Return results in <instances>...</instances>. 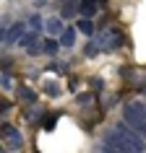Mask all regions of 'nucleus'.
<instances>
[{
    "instance_id": "obj_1",
    "label": "nucleus",
    "mask_w": 146,
    "mask_h": 153,
    "mask_svg": "<svg viewBox=\"0 0 146 153\" xmlns=\"http://www.w3.org/2000/svg\"><path fill=\"white\" fill-rule=\"evenodd\" d=\"M105 145H110L117 153H146V140L141 135H136L130 127L117 125V127L105 132Z\"/></svg>"
},
{
    "instance_id": "obj_2",
    "label": "nucleus",
    "mask_w": 146,
    "mask_h": 153,
    "mask_svg": "<svg viewBox=\"0 0 146 153\" xmlns=\"http://www.w3.org/2000/svg\"><path fill=\"white\" fill-rule=\"evenodd\" d=\"M123 125L130 127L136 135L146 137V104H141V101L125 104V109H123Z\"/></svg>"
},
{
    "instance_id": "obj_3",
    "label": "nucleus",
    "mask_w": 146,
    "mask_h": 153,
    "mask_svg": "<svg viewBox=\"0 0 146 153\" xmlns=\"http://www.w3.org/2000/svg\"><path fill=\"white\" fill-rule=\"evenodd\" d=\"M97 44L102 49H117V47H123V34H120V29H105V31L97 36Z\"/></svg>"
},
{
    "instance_id": "obj_4",
    "label": "nucleus",
    "mask_w": 146,
    "mask_h": 153,
    "mask_svg": "<svg viewBox=\"0 0 146 153\" xmlns=\"http://www.w3.org/2000/svg\"><path fill=\"white\" fill-rule=\"evenodd\" d=\"M78 13H81L84 21H91L97 16V3L94 0H78Z\"/></svg>"
},
{
    "instance_id": "obj_5",
    "label": "nucleus",
    "mask_w": 146,
    "mask_h": 153,
    "mask_svg": "<svg viewBox=\"0 0 146 153\" xmlns=\"http://www.w3.org/2000/svg\"><path fill=\"white\" fill-rule=\"evenodd\" d=\"M78 13V0H60V16L63 18H73Z\"/></svg>"
},
{
    "instance_id": "obj_6",
    "label": "nucleus",
    "mask_w": 146,
    "mask_h": 153,
    "mask_svg": "<svg viewBox=\"0 0 146 153\" xmlns=\"http://www.w3.org/2000/svg\"><path fill=\"white\" fill-rule=\"evenodd\" d=\"M0 135H5V137H8V143L13 145V148H18V145H21L18 130H16V127H11V125H3V127H0Z\"/></svg>"
},
{
    "instance_id": "obj_7",
    "label": "nucleus",
    "mask_w": 146,
    "mask_h": 153,
    "mask_svg": "<svg viewBox=\"0 0 146 153\" xmlns=\"http://www.w3.org/2000/svg\"><path fill=\"white\" fill-rule=\"evenodd\" d=\"M37 34H39V31H26L24 36L18 39V44H21L24 49H32V47H37Z\"/></svg>"
},
{
    "instance_id": "obj_8",
    "label": "nucleus",
    "mask_w": 146,
    "mask_h": 153,
    "mask_svg": "<svg viewBox=\"0 0 146 153\" xmlns=\"http://www.w3.org/2000/svg\"><path fill=\"white\" fill-rule=\"evenodd\" d=\"M21 34H24V24H13L8 31H5V42H18Z\"/></svg>"
},
{
    "instance_id": "obj_9",
    "label": "nucleus",
    "mask_w": 146,
    "mask_h": 153,
    "mask_svg": "<svg viewBox=\"0 0 146 153\" xmlns=\"http://www.w3.org/2000/svg\"><path fill=\"white\" fill-rule=\"evenodd\" d=\"M73 42H76V29H63L60 44H63V47H73Z\"/></svg>"
},
{
    "instance_id": "obj_10",
    "label": "nucleus",
    "mask_w": 146,
    "mask_h": 153,
    "mask_svg": "<svg viewBox=\"0 0 146 153\" xmlns=\"http://www.w3.org/2000/svg\"><path fill=\"white\" fill-rule=\"evenodd\" d=\"M47 31L50 34H63V21H60V18H50L47 21Z\"/></svg>"
},
{
    "instance_id": "obj_11",
    "label": "nucleus",
    "mask_w": 146,
    "mask_h": 153,
    "mask_svg": "<svg viewBox=\"0 0 146 153\" xmlns=\"http://www.w3.org/2000/svg\"><path fill=\"white\" fill-rule=\"evenodd\" d=\"M39 47L44 49V55H55V52H57V42H52V39H44V42L39 44Z\"/></svg>"
},
{
    "instance_id": "obj_12",
    "label": "nucleus",
    "mask_w": 146,
    "mask_h": 153,
    "mask_svg": "<svg viewBox=\"0 0 146 153\" xmlns=\"http://www.w3.org/2000/svg\"><path fill=\"white\" fill-rule=\"evenodd\" d=\"M78 31L81 34H86V36H91V34H94V26H91V21H78Z\"/></svg>"
},
{
    "instance_id": "obj_13",
    "label": "nucleus",
    "mask_w": 146,
    "mask_h": 153,
    "mask_svg": "<svg viewBox=\"0 0 146 153\" xmlns=\"http://www.w3.org/2000/svg\"><path fill=\"white\" fill-rule=\"evenodd\" d=\"M29 26H32V31H39V29H42V18L37 16V13H34V16H32V21H29Z\"/></svg>"
},
{
    "instance_id": "obj_14",
    "label": "nucleus",
    "mask_w": 146,
    "mask_h": 153,
    "mask_svg": "<svg viewBox=\"0 0 146 153\" xmlns=\"http://www.w3.org/2000/svg\"><path fill=\"white\" fill-rule=\"evenodd\" d=\"M44 91H47V94H57L60 88H57L55 83H44Z\"/></svg>"
},
{
    "instance_id": "obj_15",
    "label": "nucleus",
    "mask_w": 146,
    "mask_h": 153,
    "mask_svg": "<svg viewBox=\"0 0 146 153\" xmlns=\"http://www.w3.org/2000/svg\"><path fill=\"white\" fill-rule=\"evenodd\" d=\"M99 153H117V151H112L110 145H102V151H99Z\"/></svg>"
},
{
    "instance_id": "obj_16",
    "label": "nucleus",
    "mask_w": 146,
    "mask_h": 153,
    "mask_svg": "<svg viewBox=\"0 0 146 153\" xmlns=\"http://www.w3.org/2000/svg\"><path fill=\"white\" fill-rule=\"evenodd\" d=\"M3 109H8V101H0V112H3Z\"/></svg>"
},
{
    "instance_id": "obj_17",
    "label": "nucleus",
    "mask_w": 146,
    "mask_h": 153,
    "mask_svg": "<svg viewBox=\"0 0 146 153\" xmlns=\"http://www.w3.org/2000/svg\"><path fill=\"white\" fill-rule=\"evenodd\" d=\"M44 3H47V0H34V5H44Z\"/></svg>"
},
{
    "instance_id": "obj_18",
    "label": "nucleus",
    "mask_w": 146,
    "mask_h": 153,
    "mask_svg": "<svg viewBox=\"0 0 146 153\" xmlns=\"http://www.w3.org/2000/svg\"><path fill=\"white\" fill-rule=\"evenodd\" d=\"M0 42H5V31L3 29H0Z\"/></svg>"
},
{
    "instance_id": "obj_19",
    "label": "nucleus",
    "mask_w": 146,
    "mask_h": 153,
    "mask_svg": "<svg viewBox=\"0 0 146 153\" xmlns=\"http://www.w3.org/2000/svg\"><path fill=\"white\" fill-rule=\"evenodd\" d=\"M0 153H5V151H3V148H0Z\"/></svg>"
},
{
    "instance_id": "obj_20",
    "label": "nucleus",
    "mask_w": 146,
    "mask_h": 153,
    "mask_svg": "<svg viewBox=\"0 0 146 153\" xmlns=\"http://www.w3.org/2000/svg\"><path fill=\"white\" fill-rule=\"evenodd\" d=\"M94 3H99V0H94Z\"/></svg>"
}]
</instances>
